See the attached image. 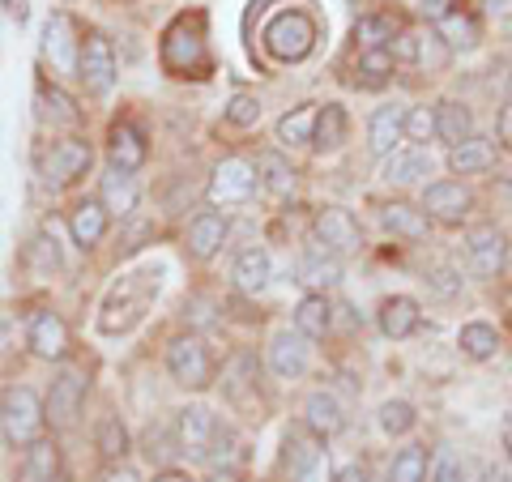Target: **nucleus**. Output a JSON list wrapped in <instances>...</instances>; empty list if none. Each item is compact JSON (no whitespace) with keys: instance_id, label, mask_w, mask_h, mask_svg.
Listing matches in <instances>:
<instances>
[{"instance_id":"obj_1","label":"nucleus","mask_w":512,"mask_h":482,"mask_svg":"<svg viewBox=\"0 0 512 482\" xmlns=\"http://www.w3.org/2000/svg\"><path fill=\"white\" fill-rule=\"evenodd\" d=\"M210 39H205L201 13H184L175 18L163 35V69L171 77H205L210 73Z\"/></svg>"},{"instance_id":"obj_2","label":"nucleus","mask_w":512,"mask_h":482,"mask_svg":"<svg viewBox=\"0 0 512 482\" xmlns=\"http://www.w3.org/2000/svg\"><path fill=\"white\" fill-rule=\"evenodd\" d=\"M154 299H158V273H150V269L120 273V282L111 286L107 299H103L99 329L103 333H128L141 316H146V308Z\"/></svg>"},{"instance_id":"obj_3","label":"nucleus","mask_w":512,"mask_h":482,"mask_svg":"<svg viewBox=\"0 0 512 482\" xmlns=\"http://www.w3.org/2000/svg\"><path fill=\"white\" fill-rule=\"evenodd\" d=\"M316 18L308 9H282L278 18H269V26L261 30V43H265V52L282 60V64H299V60H308L312 56V47H316Z\"/></svg>"},{"instance_id":"obj_4","label":"nucleus","mask_w":512,"mask_h":482,"mask_svg":"<svg viewBox=\"0 0 512 482\" xmlns=\"http://www.w3.org/2000/svg\"><path fill=\"white\" fill-rule=\"evenodd\" d=\"M43 427H47V401H39L35 389L13 384V389L0 393V431H5L9 444L30 448L35 440H43Z\"/></svg>"},{"instance_id":"obj_5","label":"nucleus","mask_w":512,"mask_h":482,"mask_svg":"<svg viewBox=\"0 0 512 482\" xmlns=\"http://www.w3.org/2000/svg\"><path fill=\"white\" fill-rule=\"evenodd\" d=\"M282 470H286L291 482H329L325 440H320L308 423L286 427V436H282Z\"/></svg>"},{"instance_id":"obj_6","label":"nucleus","mask_w":512,"mask_h":482,"mask_svg":"<svg viewBox=\"0 0 512 482\" xmlns=\"http://www.w3.org/2000/svg\"><path fill=\"white\" fill-rule=\"evenodd\" d=\"M222 440H227V427L210 406H184L175 414V444L192 461H214Z\"/></svg>"},{"instance_id":"obj_7","label":"nucleus","mask_w":512,"mask_h":482,"mask_svg":"<svg viewBox=\"0 0 512 482\" xmlns=\"http://www.w3.org/2000/svg\"><path fill=\"white\" fill-rule=\"evenodd\" d=\"M167 372L171 380L180 384V389H210L214 384V359H210V350H205L201 337H175V342L167 346Z\"/></svg>"},{"instance_id":"obj_8","label":"nucleus","mask_w":512,"mask_h":482,"mask_svg":"<svg viewBox=\"0 0 512 482\" xmlns=\"http://www.w3.org/2000/svg\"><path fill=\"white\" fill-rule=\"evenodd\" d=\"M90 163H94L90 141L64 137V141H52V146H47L39 171H43V184L47 188H69L73 180H82V175L90 171Z\"/></svg>"},{"instance_id":"obj_9","label":"nucleus","mask_w":512,"mask_h":482,"mask_svg":"<svg viewBox=\"0 0 512 482\" xmlns=\"http://www.w3.org/2000/svg\"><path fill=\"white\" fill-rule=\"evenodd\" d=\"M256 380H261V367H256V355H248V350H239V355L222 367V397H227L239 414H248V419L261 414Z\"/></svg>"},{"instance_id":"obj_10","label":"nucleus","mask_w":512,"mask_h":482,"mask_svg":"<svg viewBox=\"0 0 512 482\" xmlns=\"http://www.w3.org/2000/svg\"><path fill=\"white\" fill-rule=\"evenodd\" d=\"M82 35H77V22L69 13H52V18L43 22V56L52 60L56 73H77V64H82Z\"/></svg>"},{"instance_id":"obj_11","label":"nucleus","mask_w":512,"mask_h":482,"mask_svg":"<svg viewBox=\"0 0 512 482\" xmlns=\"http://www.w3.org/2000/svg\"><path fill=\"white\" fill-rule=\"evenodd\" d=\"M86 389H90L86 372L64 367V372L52 380V393H47V423L60 427V431L73 427L77 414H82V406H86Z\"/></svg>"},{"instance_id":"obj_12","label":"nucleus","mask_w":512,"mask_h":482,"mask_svg":"<svg viewBox=\"0 0 512 482\" xmlns=\"http://www.w3.org/2000/svg\"><path fill=\"white\" fill-rule=\"evenodd\" d=\"M256 184H261V175L248 158H222L214 167V180H210V201L214 205H244Z\"/></svg>"},{"instance_id":"obj_13","label":"nucleus","mask_w":512,"mask_h":482,"mask_svg":"<svg viewBox=\"0 0 512 482\" xmlns=\"http://www.w3.org/2000/svg\"><path fill=\"white\" fill-rule=\"evenodd\" d=\"M77 77H82L86 94H107L111 86H116V47H111L107 35H86Z\"/></svg>"},{"instance_id":"obj_14","label":"nucleus","mask_w":512,"mask_h":482,"mask_svg":"<svg viewBox=\"0 0 512 482\" xmlns=\"http://www.w3.org/2000/svg\"><path fill=\"white\" fill-rule=\"evenodd\" d=\"M312 231H316V244L325 248V252H333V256H350V252H359V248H363L359 222L350 218L346 210H338V205L320 210L316 222H312Z\"/></svg>"},{"instance_id":"obj_15","label":"nucleus","mask_w":512,"mask_h":482,"mask_svg":"<svg viewBox=\"0 0 512 482\" xmlns=\"http://www.w3.org/2000/svg\"><path fill=\"white\" fill-rule=\"evenodd\" d=\"M466 261L478 278H500V269L508 265V239L495 227H474L466 235Z\"/></svg>"},{"instance_id":"obj_16","label":"nucleus","mask_w":512,"mask_h":482,"mask_svg":"<svg viewBox=\"0 0 512 482\" xmlns=\"http://www.w3.org/2000/svg\"><path fill=\"white\" fill-rule=\"evenodd\" d=\"M308 363H312V350H308V337L299 329L274 333V342H269V372L278 380H299L308 372Z\"/></svg>"},{"instance_id":"obj_17","label":"nucleus","mask_w":512,"mask_h":482,"mask_svg":"<svg viewBox=\"0 0 512 482\" xmlns=\"http://www.w3.org/2000/svg\"><path fill=\"white\" fill-rule=\"evenodd\" d=\"M406 111L402 103H384L372 111V120H367V150L376 158H389L397 154V141L406 137Z\"/></svg>"},{"instance_id":"obj_18","label":"nucleus","mask_w":512,"mask_h":482,"mask_svg":"<svg viewBox=\"0 0 512 482\" xmlns=\"http://www.w3.org/2000/svg\"><path fill=\"white\" fill-rule=\"evenodd\" d=\"M26 342H30V350H35L39 359H64L69 355V325H64L56 312L39 308L35 316L26 320Z\"/></svg>"},{"instance_id":"obj_19","label":"nucleus","mask_w":512,"mask_h":482,"mask_svg":"<svg viewBox=\"0 0 512 482\" xmlns=\"http://www.w3.org/2000/svg\"><path fill=\"white\" fill-rule=\"evenodd\" d=\"M107 158H111V167L124 171V175L141 171V167H146V137H141L133 124H111V133H107Z\"/></svg>"},{"instance_id":"obj_20","label":"nucleus","mask_w":512,"mask_h":482,"mask_svg":"<svg viewBox=\"0 0 512 482\" xmlns=\"http://www.w3.org/2000/svg\"><path fill=\"white\" fill-rule=\"evenodd\" d=\"M295 278L303 286H312V291H329V286H338L342 282V256H333L325 248H308L299 256V265H295Z\"/></svg>"},{"instance_id":"obj_21","label":"nucleus","mask_w":512,"mask_h":482,"mask_svg":"<svg viewBox=\"0 0 512 482\" xmlns=\"http://www.w3.org/2000/svg\"><path fill=\"white\" fill-rule=\"evenodd\" d=\"M470 192L461 188V184H453V180H444V184H431L427 192H423V210L431 214V218H440V222H461L470 214Z\"/></svg>"},{"instance_id":"obj_22","label":"nucleus","mask_w":512,"mask_h":482,"mask_svg":"<svg viewBox=\"0 0 512 482\" xmlns=\"http://www.w3.org/2000/svg\"><path fill=\"white\" fill-rule=\"evenodd\" d=\"M303 423H308L320 440H333L338 431L346 427V414H342V401L325 393V389H316L308 401H303Z\"/></svg>"},{"instance_id":"obj_23","label":"nucleus","mask_w":512,"mask_h":482,"mask_svg":"<svg viewBox=\"0 0 512 482\" xmlns=\"http://www.w3.org/2000/svg\"><path fill=\"white\" fill-rule=\"evenodd\" d=\"M227 218L222 214H214V210H205V214H197L188 222V252L197 256V261H210V256L227 244Z\"/></svg>"},{"instance_id":"obj_24","label":"nucleus","mask_w":512,"mask_h":482,"mask_svg":"<svg viewBox=\"0 0 512 482\" xmlns=\"http://www.w3.org/2000/svg\"><path fill=\"white\" fill-rule=\"evenodd\" d=\"M436 137L444 141L448 150L466 146V141L474 137V116H470V107L457 103V99L436 103Z\"/></svg>"},{"instance_id":"obj_25","label":"nucleus","mask_w":512,"mask_h":482,"mask_svg":"<svg viewBox=\"0 0 512 482\" xmlns=\"http://www.w3.org/2000/svg\"><path fill=\"white\" fill-rule=\"evenodd\" d=\"M107 205L103 201H82L73 210V218H69V231H73V244L82 248V252H90L99 239L107 235Z\"/></svg>"},{"instance_id":"obj_26","label":"nucleus","mask_w":512,"mask_h":482,"mask_svg":"<svg viewBox=\"0 0 512 482\" xmlns=\"http://www.w3.org/2000/svg\"><path fill=\"white\" fill-rule=\"evenodd\" d=\"M60 478V448L52 440H35L22 453L18 482H56Z\"/></svg>"},{"instance_id":"obj_27","label":"nucleus","mask_w":512,"mask_h":482,"mask_svg":"<svg viewBox=\"0 0 512 482\" xmlns=\"http://www.w3.org/2000/svg\"><path fill=\"white\" fill-rule=\"evenodd\" d=\"M269 278H274V261H269L265 248H244L235 256V286L248 295H261Z\"/></svg>"},{"instance_id":"obj_28","label":"nucleus","mask_w":512,"mask_h":482,"mask_svg":"<svg viewBox=\"0 0 512 482\" xmlns=\"http://www.w3.org/2000/svg\"><path fill=\"white\" fill-rule=\"evenodd\" d=\"M419 329V303L410 295H393L380 303V333L384 337H410Z\"/></svg>"},{"instance_id":"obj_29","label":"nucleus","mask_w":512,"mask_h":482,"mask_svg":"<svg viewBox=\"0 0 512 482\" xmlns=\"http://www.w3.org/2000/svg\"><path fill=\"white\" fill-rule=\"evenodd\" d=\"M99 201L107 205V214L128 218V214L137 210V184H133V175H124V171L111 167V171L103 175V197H99Z\"/></svg>"},{"instance_id":"obj_30","label":"nucleus","mask_w":512,"mask_h":482,"mask_svg":"<svg viewBox=\"0 0 512 482\" xmlns=\"http://www.w3.org/2000/svg\"><path fill=\"white\" fill-rule=\"evenodd\" d=\"M427 171H431L427 150H397L384 158V180L389 184H419Z\"/></svg>"},{"instance_id":"obj_31","label":"nucleus","mask_w":512,"mask_h":482,"mask_svg":"<svg viewBox=\"0 0 512 482\" xmlns=\"http://www.w3.org/2000/svg\"><path fill=\"white\" fill-rule=\"evenodd\" d=\"M346 128H350V120H346V111L338 107V103H325L316 111V133H312V146L325 154V150H338L342 141H346Z\"/></svg>"},{"instance_id":"obj_32","label":"nucleus","mask_w":512,"mask_h":482,"mask_svg":"<svg viewBox=\"0 0 512 482\" xmlns=\"http://www.w3.org/2000/svg\"><path fill=\"white\" fill-rule=\"evenodd\" d=\"M333 325V312H329V299L325 295H308V299H299V308H295V329L308 337V342H316V337H325Z\"/></svg>"},{"instance_id":"obj_33","label":"nucleus","mask_w":512,"mask_h":482,"mask_svg":"<svg viewBox=\"0 0 512 482\" xmlns=\"http://www.w3.org/2000/svg\"><path fill=\"white\" fill-rule=\"evenodd\" d=\"M380 218H384V227H389L393 235H402V239H427V214L414 210V205H406V201L384 205Z\"/></svg>"},{"instance_id":"obj_34","label":"nucleus","mask_w":512,"mask_h":482,"mask_svg":"<svg viewBox=\"0 0 512 482\" xmlns=\"http://www.w3.org/2000/svg\"><path fill=\"white\" fill-rule=\"evenodd\" d=\"M256 175H261V184L274 192V197H286V192L295 188V167L286 163L278 150H265L261 158H256Z\"/></svg>"},{"instance_id":"obj_35","label":"nucleus","mask_w":512,"mask_h":482,"mask_svg":"<svg viewBox=\"0 0 512 482\" xmlns=\"http://www.w3.org/2000/svg\"><path fill=\"white\" fill-rule=\"evenodd\" d=\"M436 35L448 43V52H453V47L470 52V47H478V22L470 18V13H440Z\"/></svg>"},{"instance_id":"obj_36","label":"nucleus","mask_w":512,"mask_h":482,"mask_svg":"<svg viewBox=\"0 0 512 482\" xmlns=\"http://www.w3.org/2000/svg\"><path fill=\"white\" fill-rule=\"evenodd\" d=\"M457 346H461V355H466V359L483 363V359L495 355V346H500V333H495L491 325H483V320H474V325H461Z\"/></svg>"},{"instance_id":"obj_37","label":"nucleus","mask_w":512,"mask_h":482,"mask_svg":"<svg viewBox=\"0 0 512 482\" xmlns=\"http://www.w3.org/2000/svg\"><path fill=\"white\" fill-rule=\"evenodd\" d=\"M397 35V22L389 18V13H367V18L355 22V39L363 52H380V47H389Z\"/></svg>"},{"instance_id":"obj_38","label":"nucleus","mask_w":512,"mask_h":482,"mask_svg":"<svg viewBox=\"0 0 512 482\" xmlns=\"http://www.w3.org/2000/svg\"><path fill=\"white\" fill-rule=\"evenodd\" d=\"M35 103H39V116L47 124H77V120H82V111L73 107V99L64 90H56V86H39Z\"/></svg>"},{"instance_id":"obj_39","label":"nucleus","mask_w":512,"mask_h":482,"mask_svg":"<svg viewBox=\"0 0 512 482\" xmlns=\"http://www.w3.org/2000/svg\"><path fill=\"white\" fill-rule=\"evenodd\" d=\"M60 244H56V235H35L26 244V269L35 273V278H52V273L60 269Z\"/></svg>"},{"instance_id":"obj_40","label":"nucleus","mask_w":512,"mask_h":482,"mask_svg":"<svg viewBox=\"0 0 512 482\" xmlns=\"http://www.w3.org/2000/svg\"><path fill=\"white\" fill-rule=\"evenodd\" d=\"M312 133H316V107L312 103L286 111L278 120V141H286V146H303V141H312Z\"/></svg>"},{"instance_id":"obj_41","label":"nucleus","mask_w":512,"mask_h":482,"mask_svg":"<svg viewBox=\"0 0 512 482\" xmlns=\"http://www.w3.org/2000/svg\"><path fill=\"white\" fill-rule=\"evenodd\" d=\"M393 52L389 47H380V52H363L359 64H355V86H367V90H376L389 82V73H393Z\"/></svg>"},{"instance_id":"obj_42","label":"nucleus","mask_w":512,"mask_h":482,"mask_svg":"<svg viewBox=\"0 0 512 482\" xmlns=\"http://www.w3.org/2000/svg\"><path fill=\"white\" fill-rule=\"evenodd\" d=\"M491 146L487 141H478V137H470L466 146H457V150H448V167H453L457 175H478V171H487L491 167Z\"/></svg>"},{"instance_id":"obj_43","label":"nucleus","mask_w":512,"mask_h":482,"mask_svg":"<svg viewBox=\"0 0 512 482\" xmlns=\"http://www.w3.org/2000/svg\"><path fill=\"white\" fill-rule=\"evenodd\" d=\"M389 482H427V448L406 444L389 465Z\"/></svg>"},{"instance_id":"obj_44","label":"nucleus","mask_w":512,"mask_h":482,"mask_svg":"<svg viewBox=\"0 0 512 482\" xmlns=\"http://www.w3.org/2000/svg\"><path fill=\"white\" fill-rule=\"evenodd\" d=\"M414 423H419V414H414L410 401H384L380 406V427L389 431V436H406Z\"/></svg>"},{"instance_id":"obj_45","label":"nucleus","mask_w":512,"mask_h":482,"mask_svg":"<svg viewBox=\"0 0 512 482\" xmlns=\"http://www.w3.org/2000/svg\"><path fill=\"white\" fill-rule=\"evenodd\" d=\"M222 116H227V124H235V128H252L261 120V99H256V94H231V103Z\"/></svg>"},{"instance_id":"obj_46","label":"nucleus","mask_w":512,"mask_h":482,"mask_svg":"<svg viewBox=\"0 0 512 482\" xmlns=\"http://www.w3.org/2000/svg\"><path fill=\"white\" fill-rule=\"evenodd\" d=\"M406 137L410 141L436 137V107H410L406 111Z\"/></svg>"},{"instance_id":"obj_47","label":"nucleus","mask_w":512,"mask_h":482,"mask_svg":"<svg viewBox=\"0 0 512 482\" xmlns=\"http://www.w3.org/2000/svg\"><path fill=\"white\" fill-rule=\"evenodd\" d=\"M419 64H423V69H444V64H448V43L436 35V30L419 35Z\"/></svg>"},{"instance_id":"obj_48","label":"nucleus","mask_w":512,"mask_h":482,"mask_svg":"<svg viewBox=\"0 0 512 482\" xmlns=\"http://www.w3.org/2000/svg\"><path fill=\"white\" fill-rule=\"evenodd\" d=\"M99 448H103V457H124L128 431L120 427V419H107V423L99 427Z\"/></svg>"},{"instance_id":"obj_49","label":"nucleus","mask_w":512,"mask_h":482,"mask_svg":"<svg viewBox=\"0 0 512 482\" xmlns=\"http://www.w3.org/2000/svg\"><path fill=\"white\" fill-rule=\"evenodd\" d=\"M427 482H466V470H461V461L448 453V448H440L436 453V465H431Z\"/></svg>"},{"instance_id":"obj_50","label":"nucleus","mask_w":512,"mask_h":482,"mask_svg":"<svg viewBox=\"0 0 512 482\" xmlns=\"http://www.w3.org/2000/svg\"><path fill=\"white\" fill-rule=\"evenodd\" d=\"M427 286H431V291H436L440 299H453V295H461V278H457L453 269H444V265L427 273Z\"/></svg>"},{"instance_id":"obj_51","label":"nucleus","mask_w":512,"mask_h":482,"mask_svg":"<svg viewBox=\"0 0 512 482\" xmlns=\"http://www.w3.org/2000/svg\"><path fill=\"white\" fill-rule=\"evenodd\" d=\"M393 60H419V30H402L393 39Z\"/></svg>"},{"instance_id":"obj_52","label":"nucleus","mask_w":512,"mask_h":482,"mask_svg":"<svg viewBox=\"0 0 512 482\" xmlns=\"http://www.w3.org/2000/svg\"><path fill=\"white\" fill-rule=\"evenodd\" d=\"M495 128H500V141L512 150V94L504 99V107H500V124H495Z\"/></svg>"},{"instance_id":"obj_53","label":"nucleus","mask_w":512,"mask_h":482,"mask_svg":"<svg viewBox=\"0 0 512 482\" xmlns=\"http://www.w3.org/2000/svg\"><path fill=\"white\" fill-rule=\"evenodd\" d=\"M333 482H367V470H363V465H359V461H350V465H346V470H342L338 478H333Z\"/></svg>"},{"instance_id":"obj_54","label":"nucleus","mask_w":512,"mask_h":482,"mask_svg":"<svg viewBox=\"0 0 512 482\" xmlns=\"http://www.w3.org/2000/svg\"><path fill=\"white\" fill-rule=\"evenodd\" d=\"M107 482H141V478L128 465H116V470H107Z\"/></svg>"},{"instance_id":"obj_55","label":"nucleus","mask_w":512,"mask_h":482,"mask_svg":"<svg viewBox=\"0 0 512 482\" xmlns=\"http://www.w3.org/2000/svg\"><path fill=\"white\" fill-rule=\"evenodd\" d=\"M491 18L508 22V18H512V0H491Z\"/></svg>"},{"instance_id":"obj_56","label":"nucleus","mask_w":512,"mask_h":482,"mask_svg":"<svg viewBox=\"0 0 512 482\" xmlns=\"http://www.w3.org/2000/svg\"><path fill=\"white\" fill-rule=\"evenodd\" d=\"M154 482H188V474H180V470H163Z\"/></svg>"},{"instance_id":"obj_57","label":"nucleus","mask_w":512,"mask_h":482,"mask_svg":"<svg viewBox=\"0 0 512 482\" xmlns=\"http://www.w3.org/2000/svg\"><path fill=\"white\" fill-rule=\"evenodd\" d=\"M205 482H235V474H231V470H218V474H210Z\"/></svg>"},{"instance_id":"obj_58","label":"nucleus","mask_w":512,"mask_h":482,"mask_svg":"<svg viewBox=\"0 0 512 482\" xmlns=\"http://www.w3.org/2000/svg\"><path fill=\"white\" fill-rule=\"evenodd\" d=\"M504 448H508V461H512V419L504 423Z\"/></svg>"},{"instance_id":"obj_59","label":"nucleus","mask_w":512,"mask_h":482,"mask_svg":"<svg viewBox=\"0 0 512 482\" xmlns=\"http://www.w3.org/2000/svg\"><path fill=\"white\" fill-rule=\"evenodd\" d=\"M427 5H440V0H427Z\"/></svg>"}]
</instances>
